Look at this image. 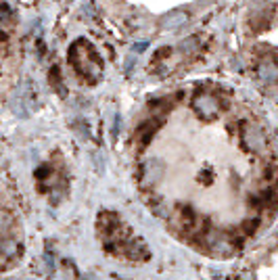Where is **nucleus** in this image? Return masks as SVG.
<instances>
[{
  "label": "nucleus",
  "instance_id": "nucleus-1",
  "mask_svg": "<svg viewBox=\"0 0 278 280\" xmlns=\"http://www.w3.org/2000/svg\"><path fill=\"white\" fill-rule=\"evenodd\" d=\"M240 258L230 280H278V234L253 244Z\"/></svg>",
  "mask_w": 278,
  "mask_h": 280
},
{
  "label": "nucleus",
  "instance_id": "nucleus-2",
  "mask_svg": "<svg viewBox=\"0 0 278 280\" xmlns=\"http://www.w3.org/2000/svg\"><path fill=\"white\" fill-rule=\"evenodd\" d=\"M192 109L203 122H214V120H218L220 111L226 109V107H222V100L218 98V94L199 90L194 94V98H192Z\"/></svg>",
  "mask_w": 278,
  "mask_h": 280
},
{
  "label": "nucleus",
  "instance_id": "nucleus-3",
  "mask_svg": "<svg viewBox=\"0 0 278 280\" xmlns=\"http://www.w3.org/2000/svg\"><path fill=\"white\" fill-rule=\"evenodd\" d=\"M186 13H182V10H174V13H170L168 17H164V21H161V28L164 30H178L182 23H186Z\"/></svg>",
  "mask_w": 278,
  "mask_h": 280
},
{
  "label": "nucleus",
  "instance_id": "nucleus-4",
  "mask_svg": "<svg viewBox=\"0 0 278 280\" xmlns=\"http://www.w3.org/2000/svg\"><path fill=\"white\" fill-rule=\"evenodd\" d=\"M196 44H199V42H196V38H188L186 42L180 44V50H182L184 54H188V52H192V50L196 48Z\"/></svg>",
  "mask_w": 278,
  "mask_h": 280
}]
</instances>
